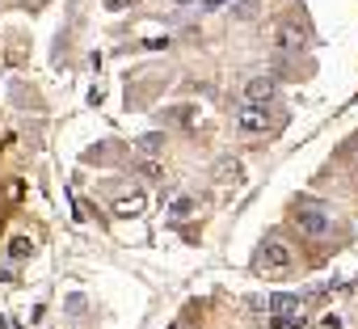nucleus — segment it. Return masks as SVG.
<instances>
[{
  "instance_id": "obj_16",
  "label": "nucleus",
  "mask_w": 358,
  "mask_h": 329,
  "mask_svg": "<svg viewBox=\"0 0 358 329\" xmlns=\"http://www.w3.org/2000/svg\"><path fill=\"white\" fill-rule=\"evenodd\" d=\"M169 5H186V0H169Z\"/></svg>"
},
{
  "instance_id": "obj_11",
  "label": "nucleus",
  "mask_w": 358,
  "mask_h": 329,
  "mask_svg": "<svg viewBox=\"0 0 358 329\" xmlns=\"http://www.w3.org/2000/svg\"><path fill=\"white\" fill-rule=\"evenodd\" d=\"M139 174H143L148 182H156V178H164V174H160V164H156L152 156H143V160H139Z\"/></svg>"
},
{
  "instance_id": "obj_1",
  "label": "nucleus",
  "mask_w": 358,
  "mask_h": 329,
  "mask_svg": "<svg viewBox=\"0 0 358 329\" xmlns=\"http://www.w3.org/2000/svg\"><path fill=\"white\" fill-rule=\"evenodd\" d=\"M295 224H299V232L312 237V241H324V237L333 232V216H329L324 207H316V203L295 207Z\"/></svg>"
},
{
  "instance_id": "obj_9",
  "label": "nucleus",
  "mask_w": 358,
  "mask_h": 329,
  "mask_svg": "<svg viewBox=\"0 0 358 329\" xmlns=\"http://www.w3.org/2000/svg\"><path fill=\"white\" fill-rule=\"evenodd\" d=\"M114 211H118V216H139V211H143V195H139V190L122 195V199L114 203Z\"/></svg>"
},
{
  "instance_id": "obj_6",
  "label": "nucleus",
  "mask_w": 358,
  "mask_h": 329,
  "mask_svg": "<svg viewBox=\"0 0 358 329\" xmlns=\"http://www.w3.org/2000/svg\"><path fill=\"white\" fill-rule=\"evenodd\" d=\"M270 312H274V321H287L291 329L303 321V308H299L295 295H270Z\"/></svg>"
},
{
  "instance_id": "obj_15",
  "label": "nucleus",
  "mask_w": 358,
  "mask_h": 329,
  "mask_svg": "<svg viewBox=\"0 0 358 329\" xmlns=\"http://www.w3.org/2000/svg\"><path fill=\"white\" fill-rule=\"evenodd\" d=\"M127 5H135V0H110V9H127Z\"/></svg>"
},
{
  "instance_id": "obj_13",
  "label": "nucleus",
  "mask_w": 358,
  "mask_h": 329,
  "mask_svg": "<svg viewBox=\"0 0 358 329\" xmlns=\"http://www.w3.org/2000/svg\"><path fill=\"white\" fill-rule=\"evenodd\" d=\"M257 13V0H241V9H236V18H253Z\"/></svg>"
},
{
  "instance_id": "obj_12",
  "label": "nucleus",
  "mask_w": 358,
  "mask_h": 329,
  "mask_svg": "<svg viewBox=\"0 0 358 329\" xmlns=\"http://www.w3.org/2000/svg\"><path fill=\"white\" fill-rule=\"evenodd\" d=\"M30 249H34V245H30L26 237H17V241L9 245V253H13V258H30Z\"/></svg>"
},
{
  "instance_id": "obj_5",
  "label": "nucleus",
  "mask_w": 358,
  "mask_h": 329,
  "mask_svg": "<svg viewBox=\"0 0 358 329\" xmlns=\"http://www.w3.org/2000/svg\"><path fill=\"white\" fill-rule=\"evenodd\" d=\"M274 51H278L282 59L299 55V51H303V30H299V26H278V34H274Z\"/></svg>"
},
{
  "instance_id": "obj_4",
  "label": "nucleus",
  "mask_w": 358,
  "mask_h": 329,
  "mask_svg": "<svg viewBox=\"0 0 358 329\" xmlns=\"http://www.w3.org/2000/svg\"><path fill=\"white\" fill-rule=\"evenodd\" d=\"M274 97H278V80H274V76H266V72H262V76H253V80L245 85V102H253V106H270Z\"/></svg>"
},
{
  "instance_id": "obj_2",
  "label": "nucleus",
  "mask_w": 358,
  "mask_h": 329,
  "mask_svg": "<svg viewBox=\"0 0 358 329\" xmlns=\"http://www.w3.org/2000/svg\"><path fill=\"white\" fill-rule=\"evenodd\" d=\"M236 127H241V135H266L270 127H274V118H270V110L266 106H241L236 110Z\"/></svg>"
},
{
  "instance_id": "obj_7",
  "label": "nucleus",
  "mask_w": 358,
  "mask_h": 329,
  "mask_svg": "<svg viewBox=\"0 0 358 329\" xmlns=\"http://www.w3.org/2000/svg\"><path fill=\"white\" fill-rule=\"evenodd\" d=\"M135 152H139V156H156V152H164V131H148V135H139V139H135Z\"/></svg>"
},
{
  "instance_id": "obj_8",
  "label": "nucleus",
  "mask_w": 358,
  "mask_h": 329,
  "mask_svg": "<svg viewBox=\"0 0 358 329\" xmlns=\"http://www.w3.org/2000/svg\"><path fill=\"white\" fill-rule=\"evenodd\" d=\"M215 178H220V182H241V160H236V156L215 160Z\"/></svg>"
},
{
  "instance_id": "obj_10",
  "label": "nucleus",
  "mask_w": 358,
  "mask_h": 329,
  "mask_svg": "<svg viewBox=\"0 0 358 329\" xmlns=\"http://www.w3.org/2000/svg\"><path fill=\"white\" fill-rule=\"evenodd\" d=\"M194 211H199V203H194L190 195H182V199L173 203V220H186V216H194Z\"/></svg>"
},
{
  "instance_id": "obj_3",
  "label": "nucleus",
  "mask_w": 358,
  "mask_h": 329,
  "mask_svg": "<svg viewBox=\"0 0 358 329\" xmlns=\"http://www.w3.org/2000/svg\"><path fill=\"white\" fill-rule=\"evenodd\" d=\"M257 262H262L266 270H278V274H282V270H291L295 253H291V249H287V245H282L278 237H270V241H266V245L257 249Z\"/></svg>"
},
{
  "instance_id": "obj_14",
  "label": "nucleus",
  "mask_w": 358,
  "mask_h": 329,
  "mask_svg": "<svg viewBox=\"0 0 358 329\" xmlns=\"http://www.w3.org/2000/svg\"><path fill=\"white\" fill-rule=\"evenodd\" d=\"M224 5H232V0H203V13H220Z\"/></svg>"
}]
</instances>
